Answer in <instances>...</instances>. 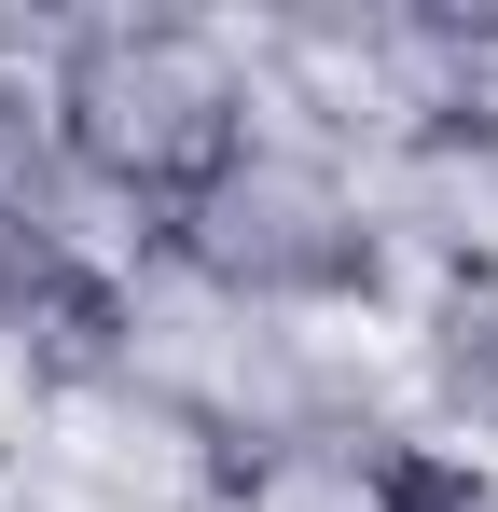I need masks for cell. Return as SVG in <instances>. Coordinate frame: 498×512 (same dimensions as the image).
<instances>
[{
	"label": "cell",
	"instance_id": "3957f363",
	"mask_svg": "<svg viewBox=\"0 0 498 512\" xmlns=\"http://www.w3.org/2000/svg\"><path fill=\"white\" fill-rule=\"evenodd\" d=\"M388 402L415 443L498 457V250H429L388 319Z\"/></svg>",
	"mask_w": 498,
	"mask_h": 512
},
{
	"label": "cell",
	"instance_id": "5b68a950",
	"mask_svg": "<svg viewBox=\"0 0 498 512\" xmlns=\"http://www.w3.org/2000/svg\"><path fill=\"white\" fill-rule=\"evenodd\" d=\"M402 416H346V429H305V443H277V457H249L208 485V512H388L402 485Z\"/></svg>",
	"mask_w": 498,
	"mask_h": 512
},
{
	"label": "cell",
	"instance_id": "6da1fadb",
	"mask_svg": "<svg viewBox=\"0 0 498 512\" xmlns=\"http://www.w3.org/2000/svg\"><path fill=\"white\" fill-rule=\"evenodd\" d=\"M139 250L180 291H208L236 319H291V333H388L402 291H415L402 180L374 167L360 139L305 125V111H263Z\"/></svg>",
	"mask_w": 498,
	"mask_h": 512
},
{
	"label": "cell",
	"instance_id": "7a4b0ae2",
	"mask_svg": "<svg viewBox=\"0 0 498 512\" xmlns=\"http://www.w3.org/2000/svg\"><path fill=\"white\" fill-rule=\"evenodd\" d=\"M28 97H42V153H56V180L83 194V222L125 236V250H139L166 208L277 111L249 28H222V14H139V0L56 14Z\"/></svg>",
	"mask_w": 498,
	"mask_h": 512
},
{
	"label": "cell",
	"instance_id": "277c9868",
	"mask_svg": "<svg viewBox=\"0 0 498 512\" xmlns=\"http://www.w3.org/2000/svg\"><path fill=\"white\" fill-rule=\"evenodd\" d=\"M111 250L125 236H97L56 167H0V388H28L56 360V333L83 319V291L111 277Z\"/></svg>",
	"mask_w": 498,
	"mask_h": 512
},
{
	"label": "cell",
	"instance_id": "8992f818",
	"mask_svg": "<svg viewBox=\"0 0 498 512\" xmlns=\"http://www.w3.org/2000/svg\"><path fill=\"white\" fill-rule=\"evenodd\" d=\"M388 512H498V457H457V443H402V485Z\"/></svg>",
	"mask_w": 498,
	"mask_h": 512
}]
</instances>
